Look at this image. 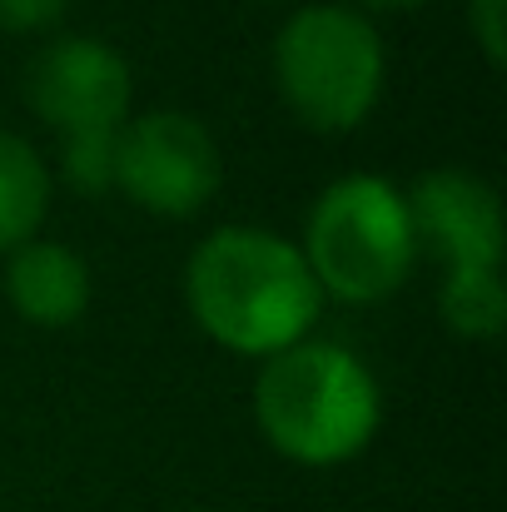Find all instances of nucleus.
<instances>
[{
	"label": "nucleus",
	"mask_w": 507,
	"mask_h": 512,
	"mask_svg": "<svg viewBox=\"0 0 507 512\" xmlns=\"http://www.w3.org/2000/svg\"><path fill=\"white\" fill-rule=\"evenodd\" d=\"M184 299L209 339L249 358H274L309 339L324 309L299 244L259 224L204 234L184 264Z\"/></svg>",
	"instance_id": "f257e3e1"
},
{
	"label": "nucleus",
	"mask_w": 507,
	"mask_h": 512,
	"mask_svg": "<svg viewBox=\"0 0 507 512\" xmlns=\"http://www.w3.org/2000/svg\"><path fill=\"white\" fill-rule=\"evenodd\" d=\"M254 423L289 463L334 468L373 443L383 423V393L368 363L343 343L299 339L264 358L254 378Z\"/></svg>",
	"instance_id": "f03ea898"
},
{
	"label": "nucleus",
	"mask_w": 507,
	"mask_h": 512,
	"mask_svg": "<svg viewBox=\"0 0 507 512\" xmlns=\"http://www.w3.org/2000/svg\"><path fill=\"white\" fill-rule=\"evenodd\" d=\"M299 254L319 294L343 304H378L398 294L418 264V229L403 189L383 174L334 179L304 219Z\"/></svg>",
	"instance_id": "7ed1b4c3"
},
{
	"label": "nucleus",
	"mask_w": 507,
	"mask_h": 512,
	"mask_svg": "<svg viewBox=\"0 0 507 512\" xmlns=\"http://www.w3.org/2000/svg\"><path fill=\"white\" fill-rule=\"evenodd\" d=\"M383 35L363 10L334 0L294 10L274 35V80L309 130H353L383 95Z\"/></svg>",
	"instance_id": "20e7f679"
},
{
	"label": "nucleus",
	"mask_w": 507,
	"mask_h": 512,
	"mask_svg": "<svg viewBox=\"0 0 507 512\" xmlns=\"http://www.w3.org/2000/svg\"><path fill=\"white\" fill-rule=\"evenodd\" d=\"M224 179V160L204 120L184 110H150L115 135V184L150 214H199Z\"/></svg>",
	"instance_id": "39448f33"
},
{
	"label": "nucleus",
	"mask_w": 507,
	"mask_h": 512,
	"mask_svg": "<svg viewBox=\"0 0 507 512\" xmlns=\"http://www.w3.org/2000/svg\"><path fill=\"white\" fill-rule=\"evenodd\" d=\"M135 75L125 55L95 35H60L25 65V105L60 135L120 130L130 120Z\"/></svg>",
	"instance_id": "423d86ee"
},
{
	"label": "nucleus",
	"mask_w": 507,
	"mask_h": 512,
	"mask_svg": "<svg viewBox=\"0 0 507 512\" xmlns=\"http://www.w3.org/2000/svg\"><path fill=\"white\" fill-rule=\"evenodd\" d=\"M418 249L433 244L448 269H498L503 264V204L498 189L473 170H428L408 194Z\"/></svg>",
	"instance_id": "0eeeda50"
},
{
	"label": "nucleus",
	"mask_w": 507,
	"mask_h": 512,
	"mask_svg": "<svg viewBox=\"0 0 507 512\" xmlns=\"http://www.w3.org/2000/svg\"><path fill=\"white\" fill-rule=\"evenodd\" d=\"M10 309L40 329H70L90 309V264L55 239H30L10 249L5 264Z\"/></svg>",
	"instance_id": "6e6552de"
},
{
	"label": "nucleus",
	"mask_w": 507,
	"mask_h": 512,
	"mask_svg": "<svg viewBox=\"0 0 507 512\" xmlns=\"http://www.w3.org/2000/svg\"><path fill=\"white\" fill-rule=\"evenodd\" d=\"M50 209V170L30 140L0 130V254L35 239Z\"/></svg>",
	"instance_id": "1a4fd4ad"
},
{
	"label": "nucleus",
	"mask_w": 507,
	"mask_h": 512,
	"mask_svg": "<svg viewBox=\"0 0 507 512\" xmlns=\"http://www.w3.org/2000/svg\"><path fill=\"white\" fill-rule=\"evenodd\" d=\"M443 324L458 339H498L507 319V299H503V274L498 269H448L443 294H438Z\"/></svg>",
	"instance_id": "9d476101"
},
{
	"label": "nucleus",
	"mask_w": 507,
	"mask_h": 512,
	"mask_svg": "<svg viewBox=\"0 0 507 512\" xmlns=\"http://www.w3.org/2000/svg\"><path fill=\"white\" fill-rule=\"evenodd\" d=\"M115 135L120 130H90V135H60V174L80 194H105L115 184Z\"/></svg>",
	"instance_id": "9b49d317"
},
{
	"label": "nucleus",
	"mask_w": 507,
	"mask_h": 512,
	"mask_svg": "<svg viewBox=\"0 0 507 512\" xmlns=\"http://www.w3.org/2000/svg\"><path fill=\"white\" fill-rule=\"evenodd\" d=\"M468 30H473L478 50L488 55V65H503V45H507V0H468Z\"/></svg>",
	"instance_id": "f8f14e48"
},
{
	"label": "nucleus",
	"mask_w": 507,
	"mask_h": 512,
	"mask_svg": "<svg viewBox=\"0 0 507 512\" xmlns=\"http://www.w3.org/2000/svg\"><path fill=\"white\" fill-rule=\"evenodd\" d=\"M65 15V0H0V30L30 35V30H50Z\"/></svg>",
	"instance_id": "ddd939ff"
},
{
	"label": "nucleus",
	"mask_w": 507,
	"mask_h": 512,
	"mask_svg": "<svg viewBox=\"0 0 507 512\" xmlns=\"http://www.w3.org/2000/svg\"><path fill=\"white\" fill-rule=\"evenodd\" d=\"M368 10H418V5H428V0H363Z\"/></svg>",
	"instance_id": "4468645a"
},
{
	"label": "nucleus",
	"mask_w": 507,
	"mask_h": 512,
	"mask_svg": "<svg viewBox=\"0 0 507 512\" xmlns=\"http://www.w3.org/2000/svg\"><path fill=\"white\" fill-rule=\"evenodd\" d=\"M189 512H209V508H189Z\"/></svg>",
	"instance_id": "2eb2a0df"
}]
</instances>
